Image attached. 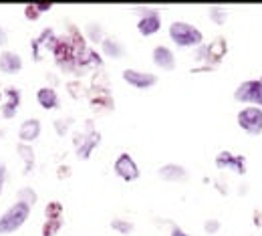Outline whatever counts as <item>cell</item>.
Returning <instances> with one entry per match:
<instances>
[{"label":"cell","mask_w":262,"mask_h":236,"mask_svg":"<svg viewBox=\"0 0 262 236\" xmlns=\"http://www.w3.org/2000/svg\"><path fill=\"white\" fill-rule=\"evenodd\" d=\"M169 38L173 40L176 47L190 49V47H200L202 45L204 34L194 25L184 23V20H178V23H171L169 25Z\"/></svg>","instance_id":"6da1fadb"},{"label":"cell","mask_w":262,"mask_h":236,"mask_svg":"<svg viewBox=\"0 0 262 236\" xmlns=\"http://www.w3.org/2000/svg\"><path fill=\"white\" fill-rule=\"evenodd\" d=\"M31 216V206L25 202L12 204L2 216H0V234H12L16 232Z\"/></svg>","instance_id":"7a4b0ae2"},{"label":"cell","mask_w":262,"mask_h":236,"mask_svg":"<svg viewBox=\"0 0 262 236\" xmlns=\"http://www.w3.org/2000/svg\"><path fill=\"white\" fill-rule=\"evenodd\" d=\"M226 55H228V40L222 36H218L210 45H200L196 51V59L200 63H206L208 67L218 65Z\"/></svg>","instance_id":"3957f363"},{"label":"cell","mask_w":262,"mask_h":236,"mask_svg":"<svg viewBox=\"0 0 262 236\" xmlns=\"http://www.w3.org/2000/svg\"><path fill=\"white\" fill-rule=\"evenodd\" d=\"M234 101L246 103L252 107L262 109V77L260 79H248L242 81L234 91Z\"/></svg>","instance_id":"277c9868"},{"label":"cell","mask_w":262,"mask_h":236,"mask_svg":"<svg viewBox=\"0 0 262 236\" xmlns=\"http://www.w3.org/2000/svg\"><path fill=\"white\" fill-rule=\"evenodd\" d=\"M236 121L240 125L242 132H246L248 135H260L262 134V109L260 107H252L246 105L238 111Z\"/></svg>","instance_id":"5b68a950"},{"label":"cell","mask_w":262,"mask_h":236,"mask_svg":"<svg viewBox=\"0 0 262 236\" xmlns=\"http://www.w3.org/2000/svg\"><path fill=\"white\" fill-rule=\"evenodd\" d=\"M141 14H139V20H137V31L143 36H154L162 29V14L160 10L156 8H137Z\"/></svg>","instance_id":"8992f818"},{"label":"cell","mask_w":262,"mask_h":236,"mask_svg":"<svg viewBox=\"0 0 262 236\" xmlns=\"http://www.w3.org/2000/svg\"><path fill=\"white\" fill-rule=\"evenodd\" d=\"M216 168L232 169V171H236L238 176H246V171H248L246 158H244V156H236V154H232L228 149H224V152H220V154L216 156Z\"/></svg>","instance_id":"52a82bcc"},{"label":"cell","mask_w":262,"mask_h":236,"mask_svg":"<svg viewBox=\"0 0 262 236\" xmlns=\"http://www.w3.org/2000/svg\"><path fill=\"white\" fill-rule=\"evenodd\" d=\"M123 81L135 89H151L154 85H158V75L147 71H137V69H125Z\"/></svg>","instance_id":"ba28073f"},{"label":"cell","mask_w":262,"mask_h":236,"mask_svg":"<svg viewBox=\"0 0 262 236\" xmlns=\"http://www.w3.org/2000/svg\"><path fill=\"white\" fill-rule=\"evenodd\" d=\"M113 169H115V174L123 182H135L139 178V166L135 164V160L131 158V154H127V152L119 154V158L113 164Z\"/></svg>","instance_id":"9c48e42d"},{"label":"cell","mask_w":262,"mask_h":236,"mask_svg":"<svg viewBox=\"0 0 262 236\" xmlns=\"http://www.w3.org/2000/svg\"><path fill=\"white\" fill-rule=\"evenodd\" d=\"M101 143V134L95 130H89L85 135H77L75 137V147H77V156L81 160H89L93 149H97Z\"/></svg>","instance_id":"30bf717a"},{"label":"cell","mask_w":262,"mask_h":236,"mask_svg":"<svg viewBox=\"0 0 262 236\" xmlns=\"http://www.w3.org/2000/svg\"><path fill=\"white\" fill-rule=\"evenodd\" d=\"M158 174H160V178L164 182H171V184H184L190 178L188 169L184 168V166H178V164H165V166L160 168Z\"/></svg>","instance_id":"8fae6325"},{"label":"cell","mask_w":262,"mask_h":236,"mask_svg":"<svg viewBox=\"0 0 262 236\" xmlns=\"http://www.w3.org/2000/svg\"><path fill=\"white\" fill-rule=\"evenodd\" d=\"M151 59L162 71H173L176 69V55H173L171 49H167L164 45H158L151 51Z\"/></svg>","instance_id":"7c38bea8"},{"label":"cell","mask_w":262,"mask_h":236,"mask_svg":"<svg viewBox=\"0 0 262 236\" xmlns=\"http://www.w3.org/2000/svg\"><path fill=\"white\" fill-rule=\"evenodd\" d=\"M23 69V59L20 55L12 53V51H4L0 53V71L6 73V75H14Z\"/></svg>","instance_id":"4fadbf2b"},{"label":"cell","mask_w":262,"mask_h":236,"mask_svg":"<svg viewBox=\"0 0 262 236\" xmlns=\"http://www.w3.org/2000/svg\"><path fill=\"white\" fill-rule=\"evenodd\" d=\"M101 49H103V55H107L111 59H121L125 55V47L115 36H105L101 42Z\"/></svg>","instance_id":"5bb4252c"},{"label":"cell","mask_w":262,"mask_h":236,"mask_svg":"<svg viewBox=\"0 0 262 236\" xmlns=\"http://www.w3.org/2000/svg\"><path fill=\"white\" fill-rule=\"evenodd\" d=\"M36 99H38V103H40L42 109H55V107H59V95H57V91L51 89V87H42V89H38Z\"/></svg>","instance_id":"9a60e30c"},{"label":"cell","mask_w":262,"mask_h":236,"mask_svg":"<svg viewBox=\"0 0 262 236\" xmlns=\"http://www.w3.org/2000/svg\"><path fill=\"white\" fill-rule=\"evenodd\" d=\"M18 135L23 141H34L38 135H40V121L38 119H27L20 130H18Z\"/></svg>","instance_id":"2e32d148"},{"label":"cell","mask_w":262,"mask_h":236,"mask_svg":"<svg viewBox=\"0 0 262 236\" xmlns=\"http://www.w3.org/2000/svg\"><path fill=\"white\" fill-rule=\"evenodd\" d=\"M6 97H8V101L4 103L2 111H4V117H6V119H10V117L14 115V111L18 109V105H20V93H18L16 89H8Z\"/></svg>","instance_id":"e0dca14e"},{"label":"cell","mask_w":262,"mask_h":236,"mask_svg":"<svg viewBox=\"0 0 262 236\" xmlns=\"http://www.w3.org/2000/svg\"><path fill=\"white\" fill-rule=\"evenodd\" d=\"M208 16H210V20L214 25L222 27V25H226V20L230 18V12L228 8H224V6H210L208 8Z\"/></svg>","instance_id":"ac0fdd59"},{"label":"cell","mask_w":262,"mask_h":236,"mask_svg":"<svg viewBox=\"0 0 262 236\" xmlns=\"http://www.w3.org/2000/svg\"><path fill=\"white\" fill-rule=\"evenodd\" d=\"M111 228L119 234H131L135 230V224L129 220H123V218H115V220H111Z\"/></svg>","instance_id":"d6986e66"},{"label":"cell","mask_w":262,"mask_h":236,"mask_svg":"<svg viewBox=\"0 0 262 236\" xmlns=\"http://www.w3.org/2000/svg\"><path fill=\"white\" fill-rule=\"evenodd\" d=\"M87 36H89V40L93 42V45H101L103 42V38H105V33H103V27L101 25H95V23H89L87 25Z\"/></svg>","instance_id":"ffe728a7"},{"label":"cell","mask_w":262,"mask_h":236,"mask_svg":"<svg viewBox=\"0 0 262 236\" xmlns=\"http://www.w3.org/2000/svg\"><path fill=\"white\" fill-rule=\"evenodd\" d=\"M18 154L23 156V160H25V164H27V171L33 168V164H34V152H33V147L31 145H27V143H20L18 147Z\"/></svg>","instance_id":"44dd1931"},{"label":"cell","mask_w":262,"mask_h":236,"mask_svg":"<svg viewBox=\"0 0 262 236\" xmlns=\"http://www.w3.org/2000/svg\"><path fill=\"white\" fill-rule=\"evenodd\" d=\"M222 230V224H220V220H216V218H210V220H206L204 222V232L206 234H218Z\"/></svg>","instance_id":"7402d4cb"},{"label":"cell","mask_w":262,"mask_h":236,"mask_svg":"<svg viewBox=\"0 0 262 236\" xmlns=\"http://www.w3.org/2000/svg\"><path fill=\"white\" fill-rule=\"evenodd\" d=\"M61 212H63V208L59 202H53L51 206H47V218L49 220H61Z\"/></svg>","instance_id":"603a6c76"},{"label":"cell","mask_w":262,"mask_h":236,"mask_svg":"<svg viewBox=\"0 0 262 236\" xmlns=\"http://www.w3.org/2000/svg\"><path fill=\"white\" fill-rule=\"evenodd\" d=\"M18 200L25 204H29V206H33V204L36 202V194H34V190H31V188H25V190H20Z\"/></svg>","instance_id":"cb8c5ba5"},{"label":"cell","mask_w":262,"mask_h":236,"mask_svg":"<svg viewBox=\"0 0 262 236\" xmlns=\"http://www.w3.org/2000/svg\"><path fill=\"white\" fill-rule=\"evenodd\" d=\"M61 226V220H47L45 224V230H42V236H53Z\"/></svg>","instance_id":"d4e9b609"},{"label":"cell","mask_w":262,"mask_h":236,"mask_svg":"<svg viewBox=\"0 0 262 236\" xmlns=\"http://www.w3.org/2000/svg\"><path fill=\"white\" fill-rule=\"evenodd\" d=\"M38 16H40V12H38L36 4H34V6H27V18H33V20H36Z\"/></svg>","instance_id":"484cf974"},{"label":"cell","mask_w":262,"mask_h":236,"mask_svg":"<svg viewBox=\"0 0 262 236\" xmlns=\"http://www.w3.org/2000/svg\"><path fill=\"white\" fill-rule=\"evenodd\" d=\"M73 123V119L69 117V119H65V121H57V132H59V135H63V134H67V125H71Z\"/></svg>","instance_id":"4316f807"},{"label":"cell","mask_w":262,"mask_h":236,"mask_svg":"<svg viewBox=\"0 0 262 236\" xmlns=\"http://www.w3.org/2000/svg\"><path fill=\"white\" fill-rule=\"evenodd\" d=\"M169 236H190L182 226H178V224H173L171 226V230H169Z\"/></svg>","instance_id":"83f0119b"},{"label":"cell","mask_w":262,"mask_h":236,"mask_svg":"<svg viewBox=\"0 0 262 236\" xmlns=\"http://www.w3.org/2000/svg\"><path fill=\"white\" fill-rule=\"evenodd\" d=\"M4 182H6V166L0 164V194H2V190H4Z\"/></svg>","instance_id":"f1b7e54d"},{"label":"cell","mask_w":262,"mask_h":236,"mask_svg":"<svg viewBox=\"0 0 262 236\" xmlns=\"http://www.w3.org/2000/svg\"><path fill=\"white\" fill-rule=\"evenodd\" d=\"M252 218H254V226H256V228H262V212L260 210H254Z\"/></svg>","instance_id":"f546056e"},{"label":"cell","mask_w":262,"mask_h":236,"mask_svg":"<svg viewBox=\"0 0 262 236\" xmlns=\"http://www.w3.org/2000/svg\"><path fill=\"white\" fill-rule=\"evenodd\" d=\"M6 40H8V36H6V31L0 27V47H2V45H6Z\"/></svg>","instance_id":"4dcf8cb0"},{"label":"cell","mask_w":262,"mask_h":236,"mask_svg":"<svg viewBox=\"0 0 262 236\" xmlns=\"http://www.w3.org/2000/svg\"><path fill=\"white\" fill-rule=\"evenodd\" d=\"M36 8H38V12H47V10H51V4H36Z\"/></svg>","instance_id":"1f68e13d"},{"label":"cell","mask_w":262,"mask_h":236,"mask_svg":"<svg viewBox=\"0 0 262 236\" xmlns=\"http://www.w3.org/2000/svg\"><path fill=\"white\" fill-rule=\"evenodd\" d=\"M2 135H4V132H2V130H0V137H2Z\"/></svg>","instance_id":"d6a6232c"}]
</instances>
